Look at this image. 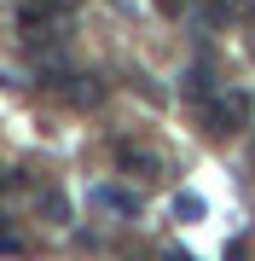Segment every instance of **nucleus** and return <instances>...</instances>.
I'll list each match as a JSON object with an SVG mask.
<instances>
[{"label":"nucleus","instance_id":"obj_8","mask_svg":"<svg viewBox=\"0 0 255 261\" xmlns=\"http://www.w3.org/2000/svg\"><path fill=\"white\" fill-rule=\"evenodd\" d=\"M186 6H191V0H157V12H168V18H180Z\"/></svg>","mask_w":255,"mask_h":261},{"label":"nucleus","instance_id":"obj_7","mask_svg":"<svg viewBox=\"0 0 255 261\" xmlns=\"http://www.w3.org/2000/svg\"><path fill=\"white\" fill-rule=\"evenodd\" d=\"M226 261H249V244H244V238H232V244H226Z\"/></svg>","mask_w":255,"mask_h":261},{"label":"nucleus","instance_id":"obj_6","mask_svg":"<svg viewBox=\"0 0 255 261\" xmlns=\"http://www.w3.org/2000/svg\"><path fill=\"white\" fill-rule=\"evenodd\" d=\"M174 215H186V221H197V215H203V197L180 192V197H174Z\"/></svg>","mask_w":255,"mask_h":261},{"label":"nucleus","instance_id":"obj_9","mask_svg":"<svg viewBox=\"0 0 255 261\" xmlns=\"http://www.w3.org/2000/svg\"><path fill=\"white\" fill-rule=\"evenodd\" d=\"M18 180H23V174H12V168H0V192H12Z\"/></svg>","mask_w":255,"mask_h":261},{"label":"nucleus","instance_id":"obj_5","mask_svg":"<svg viewBox=\"0 0 255 261\" xmlns=\"http://www.w3.org/2000/svg\"><path fill=\"white\" fill-rule=\"evenodd\" d=\"M180 93H186V99H197V105L209 99V64H203V58H197L191 70H186V82H180Z\"/></svg>","mask_w":255,"mask_h":261},{"label":"nucleus","instance_id":"obj_2","mask_svg":"<svg viewBox=\"0 0 255 261\" xmlns=\"http://www.w3.org/2000/svg\"><path fill=\"white\" fill-rule=\"evenodd\" d=\"M87 197H93L99 209H110V215H139V197H133V192H122V186H93Z\"/></svg>","mask_w":255,"mask_h":261},{"label":"nucleus","instance_id":"obj_10","mask_svg":"<svg viewBox=\"0 0 255 261\" xmlns=\"http://www.w3.org/2000/svg\"><path fill=\"white\" fill-rule=\"evenodd\" d=\"M249 12H255V0H249Z\"/></svg>","mask_w":255,"mask_h":261},{"label":"nucleus","instance_id":"obj_4","mask_svg":"<svg viewBox=\"0 0 255 261\" xmlns=\"http://www.w3.org/2000/svg\"><path fill=\"white\" fill-rule=\"evenodd\" d=\"M116 163H122L128 174H145V180L157 174V157H151V151H133L128 140H116Z\"/></svg>","mask_w":255,"mask_h":261},{"label":"nucleus","instance_id":"obj_1","mask_svg":"<svg viewBox=\"0 0 255 261\" xmlns=\"http://www.w3.org/2000/svg\"><path fill=\"white\" fill-rule=\"evenodd\" d=\"M255 122V99L244 93V87H226L215 105H209V134H238Z\"/></svg>","mask_w":255,"mask_h":261},{"label":"nucleus","instance_id":"obj_3","mask_svg":"<svg viewBox=\"0 0 255 261\" xmlns=\"http://www.w3.org/2000/svg\"><path fill=\"white\" fill-rule=\"evenodd\" d=\"M35 209L47 215L52 226H70V197L58 192V186H41V192H35Z\"/></svg>","mask_w":255,"mask_h":261}]
</instances>
